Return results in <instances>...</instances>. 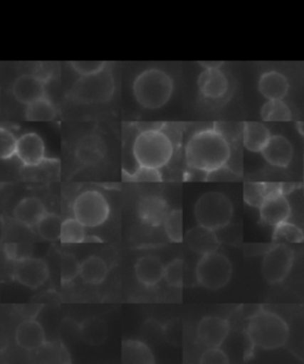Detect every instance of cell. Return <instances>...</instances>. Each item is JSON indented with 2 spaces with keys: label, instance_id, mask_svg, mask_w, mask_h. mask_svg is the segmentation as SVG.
Returning a JSON list of instances; mask_svg holds the SVG:
<instances>
[{
  "label": "cell",
  "instance_id": "cell-1",
  "mask_svg": "<svg viewBox=\"0 0 304 364\" xmlns=\"http://www.w3.org/2000/svg\"><path fill=\"white\" fill-rule=\"evenodd\" d=\"M231 143L215 127L194 133L186 145L188 168L208 176L225 168L231 159Z\"/></svg>",
  "mask_w": 304,
  "mask_h": 364
},
{
  "label": "cell",
  "instance_id": "cell-2",
  "mask_svg": "<svg viewBox=\"0 0 304 364\" xmlns=\"http://www.w3.org/2000/svg\"><path fill=\"white\" fill-rule=\"evenodd\" d=\"M246 335L252 346L263 350H276L288 343L290 330L281 316L261 309L248 319Z\"/></svg>",
  "mask_w": 304,
  "mask_h": 364
},
{
  "label": "cell",
  "instance_id": "cell-3",
  "mask_svg": "<svg viewBox=\"0 0 304 364\" xmlns=\"http://www.w3.org/2000/svg\"><path fill=\"white\" fill-rule=\"evenodd\" d=\"M132 154L138 166L159 170L172 161L174 141L162 129H144L135 139Z\"/></svg>",
  "mask_w": 304,
  "mask_h": 364
},
{
  "label": "cell",
  "instance_id": "cell-4",
  "mask_svg": "<svg viewBox=\"0 0 304 364\" xmlns=\"http://www.w3.org/2000/svg\"><path fill=\"white\" fill-rule=\"evenodd\" d=\"M133 95L147 109L164 107L174 93V81L168 73L158 68L144 70L133 81Z\"/></svg>",
  "mask_w": 304,
  "mask_h": 364
},
{
  "label": "cell",
  "instance_id": "cell-5",
  "mask_svg": "<svg viewBox=\"0 0 304 364\" xmlns=\"http://www.w3.org/2000/svg\"><path fill=\"white\" fill-rule=\"evenodd\" d=\"M233 204L225 193L211 191L197 200L194 215L197 223L218 232L229 225L233 218Z\"/></svg>",
  "mask_w": 304,
  "mask_h": 364
},
{
  "label": "cell",
  "instance_id": "cell-6",
  "mask_svg": "<svg viewBox=\"0 0 304 364\" xmlns=\"http://www.w3.org/2000/svg\"><path fill=\"white\" fill-rule=\"evenodd\" d=\"M115 94V79L108 68L90 76H81L72 88L73 100L81 104H105Z\"/></svg>",
  "mask_w": 304,
  "mask_h": 364
},
{
  "label": "cell",
  "instance_id": "cell-7",
  "mask_svg": "<svg viewBox=\"0 0 304 364\" xmlns=\"http://www.w3.org/2000/svg\"><path fill=\"white\" fill-rule=\"evenodd\" d=\"M232 262L218 250L201 255L196 266L197 282L211 291L225 287L232 278Z\"/></svg>",
  "mask_w": 304,
  "mask_h": 364
},
{
  "label": "cell",
  "instance_id": "cell-8",
  "mask_svg": "<svg viewBox=\"0 0 304 364\" xmlns=\"http://www.w3.org/2000/svg\"><path fill=\"white\" fill-rule=\"evenodd\" d=\"M110 204L106 197L97 190H87L76 197L73 204L74 218L86 228L104 225L110 216Z\"/></svg>",
  "mask_w": 304,
  "mask_h": 364
},
{
  "label": "cell",
  "instance_id": "cell-9",
  "mask_svg": "<svg viewBox=\"0 0 304 364\" xmlns=\"http://www.w3.org/2000/svg\"><path fill=\"white\" fill-rule=\"evenodd\" d=\"M295 261V252L285 243H276L270 247L263 257L261 273L265 280L277 285L284 282L293 268Z\"/></svg>",
  "mask_w": 304,
  "mask_h": 364
},
{
  "label": "cell",
  "instance_id": "cell-10",
  "mask_svg": "<svg viewBox=\"0 0 304 364\" xmlns=\"http://www.w3.org/2000/svg\"><path fill=\"white\" fill-rule=\"evenodd\" d=\"M49 269L46 261L37 257H22L15 261L14 278L19 284L29 287L38 289L47 282Z\"/></svg>",
  "mask_w": 304,
  "mask_h": 364
},
{
  "label": "cell",
  "instance_id": "cell-11",
  "mask_svg": "<svg viewBox=\"0 0 304 364\" xmlns=\"http://www.w3.org/2000/svg\"><path fill=\"white\" fill-rule=\"evenodd\" d=\"M259 215L261 221L271 227L289 221L291 216V205L284 195V190H276L270 193L259 208Z\"/></svg>",
  "mask_w": 304,
  "mask_h": 364
},
{
  "label": "cell",
  "instance_id": "cell-12",
  "mask_svg": "<svg viewBox=\"0 0 304 364\" xmlns=\"http://www.w3.org/2000/svg\"><path fill=\"white\" fill-rule=\"evenodd\" d=\"M229 331H231L229 323L226 319L215 317V316H208L202 318L197 325V339L207 349L220 348L229 337Z\"/></svg>",
  "mask_w": 304,
  "mask_h": 364
},
{
  "label": "cell",
  "instance_id": "cell-13",
  "mask_svg": "<svg viewBox=\"0 0 304 364\" xmlns=\"http://www.w3.org/2000/svg\"><path fill=\"white\" fill-rule=\"evenodd\" d=\"M197 86L204 99L221 100L229 90V80L221 68H204L197 79Z\"/></svg>",
  "mask_w": 304,
  "mask_h": 364
},
{
  "label": "cell",
  "instance_id": "cell-14",
  "mask_svg": "<svg viewBox=\"0 0 304 364\" xmlns=\"http://www.w3.org/2000/svg\"><path fill=\"white\" fill-rule=\"evenodd\" d=\"M169 213L168 202L159 195H147L142 197L137 203L138 218L149 227L157 228L164 225Z\"/></svg>",
  "mask_w": 304,
  "mask_h": 364
},
{
  "label": "cell",
  "instance_id": "cell-15",
  "mask_svg": "<svg viewBox=\"0 0 304 364\" xmlns=\"http://www.w3.org/2000/svg\"><path fill=\"white\" fill-rule=\"evenodd\" d=\"M16 156L26 166H37L46 158V145L37 133H24L17 141Z\"/></svg>",
  "mask_w": 304,
  "mask_h": 364
},
{
  "label": "cell",
  "instance_id": "cell-16",
  "mask_svg": "<svg viewBox=\"0 0 304 364\" xmlns=\"http://www.w3.org/2000/svg\"><path fill=\"white\" fill-rule=\"evenodd\" d=\"M12 93L16 100L28 106L33 101L46 97V81L41 76L24 74L16 80L12 86Z\"/></svg>",
  "mask_w": 304,
  "mask_h": 364
},
{
  "label": "cell",
  "instance_id": "cell-17",
  "mask_svg": "<svg viewBox=\"0 0 304 364\" xmlns=\"http://www.w3.org/2000/svg\"><path fill=\"white\" fill-rule=\"evenodd\" d=\"M261 154L268 164L276 168H285L293 161V147L285 136L276 134L268 139Z\"/></svg>",
  "mask_w": 304,
  "mask_h": 364
},
{
  "label": "cell",
  "instance_id": "cell-18",
  "mask_svg": "<svg viewBox=\"0 0 304 364\" xmlns=\"http://www.w3.org/2000/svg\"><path fill=\"white\" fill-rule=\"evenodd\" d=\"M106 144L98 134H87L76 145L75 157L80 164L95 166L104 161L106 156Z\"/></svg>",
  "mask_w": 304,
  "mask_h": 364
},
{
  "label": "cell",
  "instance_id": "cell-19",
  "mask_svg": "<svg viewBox=\"0 0 304 364\" xmlns=\"http://www.w3.org/2000/svg\"><path fill=\"white\" fill-rule=\"evenodd\" d=\"M289 90V80L277 70L263 73L258 81V90L266 100H283Z\"/></svg>",
  "mask_w": 304,
  "mask_h": 364
},
{
  "label": "cell",
  "instance_id": "cell-20",
  "mask_svg": "<svg viewBox=\"0 0 304 364\" xmlns=\"http://www.w3.org/2000/svg\"><path fill=\"white\" fill-rule=\"evenodd\" d=\"M43 202L35 196L26 197L16 205L14 216L16 221L28 228L37 227L41 220L47 214Z\"/></svg>",
  "mask_w": 304,
  "mask_h": 364
},
{
  "label": "cell",
  "instance_id": "cell-21",
  "mask_svg": "<svg viewBox=\"0 0 304 364\" xmlns=\"http://www.w3.org/2000/svg\"><path fill=\"white\" fill-rule=\"evenodd\" d=\"M186 242L190 250L200 255L215 252L220 246V240L216 232L200 225L187 232Z\"/></svg>",
  "mask_w": 304,
  "mask_h": 364
},
{
  "label": "cell",
  "instance_id": "cell-22",
  "mask_svg": "<svg viewBox=\"0 0 304 364\" xmlns=\"http://www.w3.org/2000/svg\"><path fill=\"white\" fill-rule=\"evenodd\" d=\"M165 266L157 257H140L135 264V274L142 285L151 287L164 278Z\"/></svg>",
  "mask_w": 304,
  "mask_h": 364
},
{
  "label": "cell",
  "instance_id": "cell-23",
  "mask_svg": "<svg viewBox=\"0 0 304 364\" xmlns=\"http://www.w3.org/2000/svg\"><path fill=\"white\" fill-rule=\"evenodd\" d=\"M16 341L23 349H40L46 344V332L38 321L29 319L19 325L16 330Z\"/></svg>",
  "mask_w": 304,
  "mask_h": 364
},
{
  "label": "cell",
  "instance_id": "cell-24",
  "mask_svg": "<svg viewBox=\"0 0 304 364\" xmlns=\"http://www.w3.org/2000/svg\"><path fill=\"white\" fill-rule=\"evenodd\" d=\"M243 147L253 154H261L268 139L271 138L270 129L261 122H248L243 125Z\"/></svg>",
  "mask_w": 304,
  "mask_h": 364
},
{
  "label": "cell",
  "instance_id": "cell-25",
  "mask_svg": "<svg viewBox=\"0 0 304 364\" xmlns=\"http://www.w3.org/2000/svg\"><path fill=\"white\" fill-rule=\"evenodd\" d=\"M108 274V264L101 257H87L80 267V277L88 285H99Z\"/></svg>",
  "mask_w": 304,
  "mask_h": 364
},
{
  "label": "cell",
  "instance_id": "cell-26",
  "mask_svg": "<svg viewBox=\"0 0 304 364\" xmlns=\"http://www.w3.org/2000/svg\"><path fill=\"white\" fill-rule=\"evenodd\" d=\"M122 360L124 363H154V357L145 343L129 339L122 343Z\"/></svg>",
  "mask_w": 304,
  "mask_h": 364
},
{
  "label": "cell",
  "instance_id": "cell-27",
  "mask_svg": "<svg viewBox=\"0 0 304 364\" xmlns=\"http://www.w3.org/2000/svg\"><path fill=\"white\" fill-rule=\"evenodd\" d=\"M282 189L281 184L273 183L247 182L243 184V200L250 207L261 208L265 198L276 190Z\"/></svg>",
  "mask_w": 304,
  "mask_h": 364
},
{
  "label": "cell",
  "instance_id": "cell-28",
  "mask_svg": "<svg viewBox=\"0 0 304 364\" xmlns=\"http://www.w3.org/2000/svg\"><path fill=\"white\" fill-rule=\"evenodd\" d=\"M80 335L83 342L90 346H100L106 341L108 328L106 321L101 318H90L83 321L80 328Z\"/></svg>",
  "mask_w": 304,
  "mask_h": 364
},
{
  "label": "cell",
  "instance_id": "cell-29",
  "mask_svg": "<svg viewBox=\"0 0 304 364\" xmlns=\"http://www.w3.org/2000/svg\"><path fill=\"white\" fill-rule=\"evenodd\" d=\"M56 117L58 109L47 95L26 106V118L29 122H53Z\"/></svg>",
  "mask_w": 304,
  "mask_h": 364
},
{
  "label": "cell",
  "instance_id": "cell-30",
  "mask_svg": "<svg viewBox=\"0 0 304 364\" xmlns=\"http://www.w3.org/2000/svg\"><path fill=\"white\" fill-rule=\"evenodd\" d=\"M261 117L266 122H285L293 119V113L284 100H268L263 105Z\"/></svg>",
  "mask_w": 304,
  "mask_h": 364
},
{
  "label": "cell",
  "instance_id": "cell-31",
  "mask_svg": "<svg viewBox=\"0 0 304 364\" xmlns=\"http://www.w3.org/2000/svg\"><path fill=\"white\" fill-rule=\"evenodd\" d=\"M272 241L275 243H300L304 241V234L298 225L285 221L273 227Z\"/></svg>",
  "mask_w": 304,
  "mask_h": 364
},
{
  "label": "cell",
  "instance_id": "cell-32",
  "mask_svg": "<svg viewBox=\"0 0 304 364\" xmlns=\"http://www.w3.org/2000/svg\"><path fill=\"white\" fill-rule=\"evenodd\" d=\"M37 232L47 241H56L61 237L62 220L58 215L47 213L37 225Z\"/></svg>",
  "mask_w": 304,
  "mask_h": 364
},
{
  "label": "cell",
  "instance_id": "cell-33",
  "mask_svg": "<svg viewBox=\"0 0 304 364\" xmlns=\"http://www.w3.org/2000/svg\"><path fill=\"white\" fill-rule=\"evenodd\" d=\"M63 243H81L86 240V227L75 218L62 222L61 237Z\"/></svg>",
  "mask_w": 304,
  "mask_h": 364
},
{
  "label": "cell",
  "instance_id": "cell-34",
  "mask_svg": "<svg viewBox=\"0 0 304 364\" xmlns=\"http://www.w3.org/2000/svg\"><path fill=\"white\" fill-rule=\"evenodd\" d=\"M165 234L172 242L183 241V213L181 209H175L169 213L164 221Z\"/></svg>",
  "mask_w": 304,
  "mask_h": 364
},
{
  "label": "cell",
  "instance_id": "cell-35",
  "mask_svg": "<svg viewBox=\"0 0 304 364\" xmlns=\"http://www.w3.org/2000/svg\"><path fill=\"white\" fill-rule=\"evenodd\" d=\"M80 267L81 264L74 254L62 253L61 261H60L62 284L67 285L69 282H74L76 277L80 275Z\"/></svg>",
  "mask_w": 304,
  "mask_h": 364
},
{
  "label": "cell",
  "instance_id": "cell-36",
  "mask_svg": "<svg viewBox=\"0 0 304 364\" xmlns=\"http://www.w3.org/2000/svg\"><path fill=\"white\" fill-rule=\"evenodd\" d=\"M184 264L181 259H175L165 266L164 279L170 287L179 289L183 286V277H184Z\"/></svg>",
  "mask_w": 304,
  "mask_h": 364
},
{
  "label": "cell",
  "instance_id": "cell-37",
  "mask_svg": "<svg viewBox=\"0 0 304 364\" xmlns=\"http://www.w3.org/2000/svg\"><path fill=\"white\" fill-rule=\"evenodd\" d=\"M17 141L15 134L9 129H0V158L1 159H10L16 156L17 150Z\"/></svg>",
  "mask_w": 304,
  "mask_h": 364
},
{
  "label": "cell",
  "instance_id": "cell-38",
  "mask_svg": "<svg viewBox=\"0 0 304 364\" xmlns=\"http://www.w3.org/2000/svg\"><path fill=\"white\" fill-rule=\"evenodd\" d=\"M69 65L80 76L94 75L108 68V63L105 61H73Z\"/></svg>",
  "mask_w": 304,
  "mask_h": 364
},
{
  "label": "cell",
  "instance_id": "cell-39",
  "mask_svg": "<svg viewBox=\"0 0 304 364\" xmlns=\"http://www.w3.org/2000/svg\"><path fill=\"white\" fill-rule=\"evenodd\" d=\"M127 179L132 182H161L162 176L156 168L138 166L137 170L130 172Z\"/></svg>",
  "mask_w": 304,
  "mask_h": 364
},
{
  "label": "cell",
  "instance_id": "cell-40",
  "mask_svg": "<svg viewBox=\"0 0 304 364\" xmlns=\"http://www.w3.org/2000/svg\"><path fill=\"white\" fill-rule=\"evenodd\" d=\"M200 363L220 364L229 363V358L220 348H211L202 353L200 357Z\"/></svg>",
  "mask_w": 304,
  "mask_h": 364
},
{
  "label": "cell",
  "instance_id": "cell-41",
  "mask_svg": "<svg viewBox=\"0 0 304 364\" xmlns=\"http://www.w3.org/2000/svg\"><path fill=\"white\" fill-rule=\"evenodd\" d=\"M5 253L8 255L9 259L16 261L19 260V254H17V246L16 245H6L5 247Z\"/></svg>",
  "mask_w": 304,
  "mask_h": 364
},
{
  "label": "cell",
  "instance_id": "cell-42",
  "mask_svg": "<svg viewBox=\"0 0 304 364\" xmlns=\"http://www.w3.org/2000/svg\"><path fill=\"white\" fill-rule=\"evenodd\" d=\"M200 65L204 67V68H221V65H224V62L222 61H209V62H200Z\"/></svg>",
  "mask_w": 304,
  "mask_h": 364
}]
</instances>
